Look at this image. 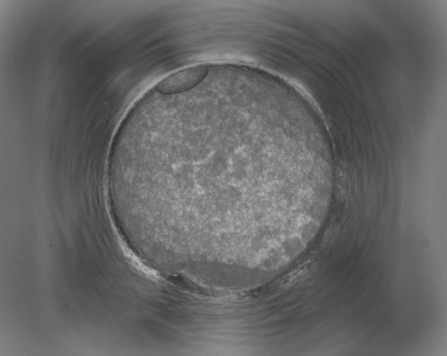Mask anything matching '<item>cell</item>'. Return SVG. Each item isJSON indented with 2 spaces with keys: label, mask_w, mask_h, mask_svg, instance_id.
Returning <instances> with one entry per match:
<instances>
[{
  "label": "cell",
  "mask_w": 447,
  "mask_h": 356,
  "mask_svg": "<svg viewBox=\"0 0 447 356\" xmlns=\"http://www.w3.org/2000/svg\"><path fill=\"white\" fill-rule=\"evenodd\" d=\"M207 73V67L204 65L189 67L161 81L156 90L161 94L180 93L197 85Z\"/></svg>",
  "instance_id": "obj_1"
}]
</instances>
